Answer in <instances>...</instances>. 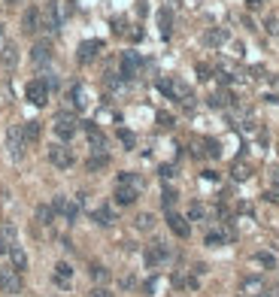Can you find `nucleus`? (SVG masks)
Masks as SVG:
<instances>
[{"mask_svg": "<svg viewBox=\"0 0 279 297\" xmlns=\"http://www.w3.org/2000/svg\"><path fill=\"white\" fill-rule=\"evenodd\" d=\"M155 88H158L167 100H182L185 106H191V88H188L185 82H176V79H170V76H158Z\"/></svg>", "mask_w": 279, "mask_h": 297, "instance_id": "obj_1", "label": "nucleus"}, {"mask_svg": "<svg viewBox=\"0 0 279 297\" xmlns=\"http://www.w3.org/2000/svg\"><path fill=\"white\" fill-rule=\"evenodd\" d=\"M49 91H52V85H49V79H43V76H36V79H31V82L25 85V97L31 100L34 106H46V103H49Z\"/></svg>", "mask_w": 279, "mask_h": 297, "instance_id": "obj_2", "label": "nucleus"}, {"mask_svg": "<svg viewBox=\"0 0 279 297\" xmlns=\"http://www.w3.org/2000/svg\"><path fill=\"white\" fill-rule=\"evenodd\" d=\"M55 136L58 140H73L76 136V131H79V122H76V115L70 112V109H61L58 115H55Z\"/></svg>", "mask_w": 279, "mask_h": 297, "instance_id": "obj_3", "label": "nucleus"}, {"mask_svg": "<svg viewBox=\"0 0 279 297\" xmlns=\"http://www.w3.org/2000/svg\"><path fill=\"white\" fill-rule=\"evenodd\" d=\"M49 164L58 167V170H70V167L76 164V155H73V149H67L64 143H52V146H49Z\"/></svg>", "mask_w": 279, "mask_h": 297, "instance_id": "obj_4", "label": "nucleus"}, {"mask_svg": "<svg viewBox=\"0 0 279 297\" xmlns=\"http://www.w3.org/2000/svg\"><path fill=\"white\" fill-rule=\"evenodd\" d=\"M0 291L3 294H18L22 291V273L12 264H0Z\"/></svg>", "mask_w": 279, "mask_h": 297, "instance_id": "obj_5", "label": "nucleus"}, {"mask_svg": "<svg viewBox=\"0 0 279 297\" xmlns=\"http://www.w3.org/2000/svg\"><path fill=\"white\" fill-rule=\"evenodd\" d=\"M140 67H143V58H140L137 52H122V61H118V79H122V82L137 79Z\"/></svg>", "mask_w": 279, "mask_h": 297, "instance_id": "obj_6", "label": "nucleus"}, {"mask_svg": "<svg viewBox=\"0 0 279 297\" xmlns=\"http://www.w3.org/2000/svg\"><path fill=\"white\" fill-rule=\"evenodd\" d=\"M6 146H9V155L15 161H22V155H25V131H22V125H12L6 131Z\"/></svg>", "mask_w": 279, "mask_h": 297, "instance_id": "obj_7", "label": "nucleus"}, {"mask_svg": "<svg viewBox=\"0 0 279 297\" xmlns=\"http://www.w3.org/2000/svg\"><path fill=\"white\" fill-rule=\"evenodd\" d=\"M22 31L28 33V36H34V33L43 31V12H39L36 6H28V9L22 12Z\"/></svg>", "mask_w": 279, "mask_h": 297, "instance_id": "obj_8", "label": "nucleus"}, {"mask_svg": "<svg viewBox=\"0 0 279 297\" xmlns=\"http://www.w3.org/2000/svg\"><path fill=\"white\" fill-rule=\"evenodd\" d=\"M43 28L49 33L61 31V9H58V0H49L46 9H43Z\"/></svg>", "mask_w": 279, "mask_h": 297, "instance_id": "obj_9", "label": "nucleus"}, {"mask_svg": "<svg viewBox=\"0 0 279 297\" xmlns=\"http://www.w3.org/2000/svg\"><path fill=\"white\" fill-rule=\"evenodd\" d=\"M167 258H170V246L167 243H152L146 249V267H161Z\"/></svg>", "mask_w": 279, "mask_h": 297, "instance_id": "obj_10", "label": "nucleus"}, {"mask_svg": "<svg viewBox=\"0 0 279 297\" xmlns=\"http://www.w3.org/2000/svg\"><path fill=\"white\" fill-rule=\"evenodd\" d=\"M101 49H104V39H85V43H79V52H76L79 64H91L101 55Z\"/></svg>", "mask_w": 279, "mask_h": 297, "instance_id": "obj_11", "label": "nucleus"}, {"mask_svg": "<svg viewBox=\"0 0 279 297\" xmlns=\"http://www.w3.org/2000/svg\"><path fill=\"white\" fill-rule=\"evenodd\" d=\"M49 61H52V43H49V39H36L34 49H31V64L46 67Z\"/></svg>", "mask_w": 279, "mask_h": 297, "instance_id": "obj_12", "label": "nucleus"}, {"mask_svg": "<svg viewBox=\"0 0 279 297\" xmlns=\"http://www.w3.org/2000/svg\"><path fill=\"white\" fill-rule=\"evenodd\" d=\"M115 203L118 206H134L140 197V185H115Z\"/></svg>", "mask_w": 279, "mask_h": 297, "instance_id": "obj_13", "label": "nucleus"}, {"mask_svg": "<svg viewBox=\"0 0 279 297\" xmlns=\"http://www.w3.org/2000/svg\"><path fill=\"white\" fill-rule=\"evenodd\" d=\"M167 225H170V231H173L179 240H185V236L191 233L188 219H185V215H179V212H173V209H167Z\"/></svg>", "mask_w": 279, "mask_h": 297, "instance_id": "obj_14", "label": "nucleus"}, {"mask_svg": "<svg viewBox=\"0 0 279 297\" xmlns=\"http://www.w3.org/2000/svg\"><path fill=\"white\" fill-rule=\"evenodd\" d=\"M85 133H88V143H91L94 152H106V136L94 122H85Z\"/></svg>", "mask_w": 279, "mask_h": 297, "instance_id": "obj_15", "label": "nucleus"}, {"mask_svg": "<svg viewBox=\"0 0 279 297\" xmlns=\"http://www.w3.org/2000/svg\"><path fill=\"white\" fill-rule=\"evenodd\" d=\"M52 279H55L58 288H70V282H73V267H70L67 261H58V264H55V273H52Z\"/></svg>", "mask_w": 279, "mask_h": 297, "instance_id": "obj_16", "label": "nucleus"}, {"mask_svg": "<svg viewBox=\"0 0 279 297\" xmlns=\"http://www.w3.org/2000/svg\"><path fill=\"white\" fill-rule=\"evenodd\" d=\"M52 209H55V215H64L67 222H73V219L79 215V206H76V203H67V197H55L52 200Z\"/></svg>", "mask_w": 279, "mask_h": 297, "instance_id": "obj_17", "label": "nucleus"}, {"mask_svg": "<svg viewBox=\"0 0 279 297\" xmlns=\"http://www.w3.org/2000/svg\"><path fill=\"white\" fill-rule=\"evenodd\" d=\"M0 61H3V67H6V70H15V67H18V46H15L12 39H9V43H3Z\"/></svg>", "mask_w": 279, "mask_h": 297, "instance_id": "obj_18", "label": "nucleus"}, {"mask_svg": "<svg viewBox=\"0 0 279 297\" xmlns=\"http://www.w3.org/2000/svg\"><path fill=\"white\" fill-rule=\"evenodd\" d=\"M158 25H161V36L164 39H170V33H173V15H170V9L164 6V9H158Z\"/></svg>", "mask_w": 279, "mask_h": 297, "instance_id": "obj_19", "label": "nucleus"}, {"mask_svg": "<svg viewBox=\"0 0 279 297\" xmlns=\"http://www.w3.org/2000/svg\"><path fill=\"white\" fill-rule=\"evenodd\" d=\"M15 246V225H3L0 228V252H9Z\"/></svg>", "mask_w": 279, "mask_h": 297, "instance_id": "obj_20", "label": "nucleus"}, {"mask_svg": "<svg viewBox=\"0 0 279 297\" xmlns=\"http://www.w3.org/2000/svg\"><path fill=\"white\" fill-rule=\"evenodd\" d=\"M85 167H88V173H97V170H106L109 167V155L106 152H94L88 161H85Z\"/></svg>", "mask_w": 279, "mask_h": 297, "instance_id": "obj_21", "label": "nucleus"}, {"mask_svg": "<svg viewBox=\"0 0 279 297\" xmlns=\"http://www.w3.org/2000/svg\"><path fill=\"white\" fill-rule=\"evenodd\" d=\"M91 219H94L101 228H109V225L115 222V212H112L109 206H101V209H94V212H91Z\"/></svg>", "mask_w": 279, "mask_h": 297, "instance_id": "obj_22", "label": "nucleus"}, {"mask_svg": "<svg viewBox=\"0 0 279 297\" xmlns=\"http://www.w3.org/2000/svg\"><path fill=\"white\" fill-rule=\"evenodd\" d=\"M9 258H12V267L22 273V270H28V255H25V249H18V246H12L9 249Z\"/></svg>", "mask_w": 279, "mask_h": 297, "instance_id": "obj_23", "label": "nucleus"}, {"mask_svg": "<svg viewBox=\"0 0 279 297\" xmlns=\"http://www.w3.org/2000/svg\"><path fill=\"white\" fill-rule=\"evenodd\" d=\"M36 222H39V225H52V222H55V209H52L49 203H39V206H36Z\"/></svg>", "mask_w": 279, "mask_h": 297, "instance_id": "obj_24", "label": "nucleus"}, {"mask_svg": "<svg viewBox=\"0 0 279 297\" xmlns=\"http://www.w3.org/2000/svg\"><path fill=\"white\" fill-rule=\"evenodd\" d=\"M22 131H25V143H36L39 133H43V128H39V122H25Z\"/></svg>", "mask_w": 279, "mask_h": 297, "instance_id": "obj_25", "label": "nucleus"}, {"mask_svg": "<svg viewBox=\"0 0 279 297\" xmlns=\"http://www.w3.org/2000/svg\"><path fill=\"white\" fill-rule=\"evenodd\" d=\"M225 39H228V31H209L207 36H204V43H207V46H222Z\"/></svg>", "mask_w": 279, "mask_h": 297, "instance_id": "obj_26", "label": "nucleus"}, {"mask_svg": "<svg viewBox=\"0 0 279 297\" xmlns=\"http://www.w3.org/2000/svg\"><path fill=\"white\" fill-rule=\"evenodd\" d=\"M67 97H70V103H73L76 109H82V106H85V100H82V85H73Z\"/></svg>", "mask_w": 279, "mask_h": 297, "instance_id": "obj_27", "label": "nucleus"}, {"mask_svg": "<svg viewBox=\"0 0 279 297\" xmlns=\"http://www.w3.org/2000/svg\"><path fill=\"white\" fill-rule=\"evenodd\" d=\"M188 219H191V222H201V219H207V206H204V203H191V209H188Z\"/></svg>", "mask_w": 279, "mask_h": 297, "instance_id": "obj_28", "label": "nucleus"}, {"mask_svg": "<svg viewBox=\"0 0 279 297\" xmlns=\"http://www.w3.org/2000/svg\"><path fill=\"white\" fill-rule=\"evenodd\" d=\"M201 146H204V155H207V158H218V143H215V140H201Z\"/></svg>", "mask_w": 279, "mask_h": 297, "instance_id": "obj_29", "label": "nucleus"}, {"mask_svg": "<svg viewBox=\"0 0 279 297\" xmlns=\"http://www.w3.org/2000/svg\"><path fill=\"white\" fill-rule=\"evenodd\" d=\"M88 273H91V279H94V282H106V279H109V270H106V267H101V264H91V270H88Z\"/></svg>", "mask_w": 279, "mask_h": 297, "instance_id": "obj_30", "label": "nucleus"}, {"mask_svg": "<svg viewBox=\"0 0 279 297\" xmlns=\"http://www.w3.org/2000/svg\"><path fill=\"white\" fill-rule=\"evenodd\" d=\"M118 140H122L125 149H134V146H137V136H134L131 131H125V128H118Z\"/></svg>", "mask_w": 279, "mask_h": 297, "instance_id": "obj_31", "label": "nucleus"}, {"mask_svg": "<svg viewBox=\"0 0 279 297\" xmlns=\"http://www.w3.org/2000/svg\"><path fill=\"white\" fill-rule=\"evenodd\" d=\"M152 225H155V215H149V212L137 215V228H140V231H152Z\"/></svg>", "mask_w": 279, "mask_h": 297, "instance_id": "obj_32", "label": "nucleus"}, {"mask_svg": "<svg viewBox=\"0 0 279 297\" xmlns=\"http://www.w3.org/2000/svg\"><path fill=\"white\" fill-rule=\"evenodd\" d=\"M115 185H140V176L137 173H118V182Z\"/></svg>", "mask_w": 279, "mask_h": 297, "instance_id": "obj_33", "label": "nucleus"}, {"mask_svg": "<svg viewBox=\"0 0 279 297\" xmlns=\"http://www.w3.org/2000/svg\"><path fill=\"white\" fill-rule=\"evenodd\" d=\"M222 243H225V233H218V231H209L207 233V246L215 249V246H222Z\"/></svg>", "mask_w": 279, "mask_h": 297, "instance_id": "obj_34", "label": "nucleus"}, {"mask_svg": "<svg viewBox=\"0 0 279 297\" xmlns=\"http://www.w3.org/2000/svg\"><path fill=\"white\" fill-rule=\"evenodd\" d=\"M161 200H164V206L170 209V206L176 203V191H173V188H164V197H161Z\"/></svg>", "mask_w": 279, "mask_h": 297, "instance_id": "obj_35", "label": "nucleus"}, {"mask_svg": "<svg viewBox=\"0 0 279 297\" xmlns=\"http://www.w3.org/2000/svg\"><path fill=\"white\" fill-rule=\"evenodd\" d=\"M158 122H161V128H173V115H167V112H158Z\"/></svg>", "mask_w": 279, "mask_h": 297, "instance_id": "obj_36", "label": "nucleus"}, {"mask_svg": "<svg viewBox=\"0 0 279 297\" xmlns=\"http://www.w3.org/2000/svg\"><path fill=\"white\" fill-rule=\"evenodd\" d=\"M255 261H258V264H273V255H267V252H258V255H255Z\"/></svg>", "mask_w": 279, "mask_h": 297, "instance_id": "obj_37", "label": "nucleus"}, {"mask_svg": "<svg viewBox=\"0 0 279 297\" xmlns=\"http://www.w3.org/2000/svg\"><path fill=\"white\" fill-rule=\"evenodd\" d=\"M88 297H112V294H109L106 288H101V285H97V288H91V291H88Z\"/></svg>", "mask_w": 279, "mask_h": 297, "instance_id": "obj_38", "label": "nucleus"}, {"mask_svg": "<svg viewBox=\"0 0 279 297\" xmlns=\"http://www.w3.org/2000/svg\"><path fill=\"white\" fill-rule=\"evenodd\" d=\"M209 73H212V70H209L207 64H197V76H201L204 82H207V79H209Z\"/></svg>", "mask_w": 279, "mask_h": 297, "instance_id": "obj_39", "label": "nucleus"}, {"mask_svg": "<svg viewBox=\"0 0 279 297\" xmlns=\"http://www.w3.org/2000/svg\"><path fill=\"white\" fill-rule=\"evenodd\" d=\"M246 6L249 9H261V0H246Z\"/></svg>", "mask_w": 279, "mask_h": 297, "instance_id": "obj_40", "label": "nucleus"}, {"mask_svg": "<svg viewBox=\"0 0 279 297\" xmlns=\"http://www.w3.org/2000/svg\"><path fill=\"white\" fill-rule=\"evenodd\" d=\"M273 185H276V188H279V167H276V170H273Z\"/></svg>", "mask_w": 279, "mask_h": 297, "instance_id": "obj_41", "label": "nucleus"}, {"mask_svg": "<svg viewBox=\"0 0 279 297\" xmlns=\"http://www.w3.org/2000/svg\"><path fill=\"white\" fill-rule=\"evenodd\" d=\"M3 3H22V0H3Z\"/></svg>", "mask_w": 279, "mask_h": 297, "instance_id": "obj_42", "label": "nucleus"}, {"mask_svg": "<svg viewBox=\"0 0 279 297\" xmlns=\"http://www.w3.org/2000/svg\"><path fill=\"white\" fill-rule=\"evenodd\" d=\"M276 82H279V79H276Z\"/></svg>", "mask_w": 279, "mask_h": 297, "instance_id": "obj_43", "label": "nucleus"}]
</instances>
